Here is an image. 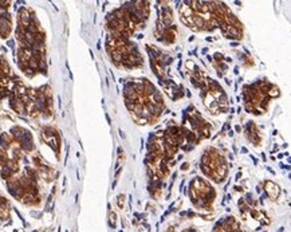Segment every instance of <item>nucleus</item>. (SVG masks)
Listing matches in <instances>:
<instances>
[{"mask_svg":"<svg viewBox=\"0 0 291 232\" xmlns=\"http://www.w3.org/2000/svg\"><path fill=\"white\" fill-rule=\"evenodd\" d=\"M43 138H44V141H46L47 144L52 148V149L58 152L59 140H58V136H56V133H55L54 130H51V129H46V130L43 132Z\"/></svg>","mask_w":291,"mask_h":232,"instance_id":"nucleus-1","label":"nucleus"},{"mask_svg":"<svg viewBox=\"0 0 291 232\" xmlns=\"http://www.w3.org/2000/svg\"><path fill=\"white\" fill-rule=\"evenodd\" d=\"M124 201H125L124 195H120V196H118V207H120V208L124 207Z\"/></svg>","mask_w":291,"mask_h":232,"instance_id":"nucleus-2","label":"nucleus"}]
</instances>
